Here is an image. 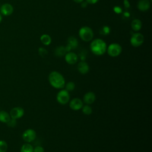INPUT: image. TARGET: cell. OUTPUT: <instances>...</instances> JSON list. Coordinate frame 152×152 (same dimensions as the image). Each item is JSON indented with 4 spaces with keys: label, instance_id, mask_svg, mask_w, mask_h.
I'll return each mask as SVG.
<instances>
[{
    "label": "cell",
    "instance_id": "obj_5",
    "mask_svg": "<svg viewBox=\"0 0 152 152\" xmlns=\"http://www.w3.org/2000/svg\"><path fill=\"white\" fill-rule=\"evenodd\" d=\"M69 94L66 90H61L56 95L57 102L61 104H66L69 102Z\"/></svg>",
    "mask_w": 152,
    "mask_h": 152
},
{
    "label": "cell",
    "instance_id": "obj_15",
    "mask_svg": "<svg viewBox=\"0 0 152 152\" xmlns=\"http://www.w3.org/2000/svg\"><path fill=\"white\" fill-rule=\"evenodd\" d=\"M77 69L79 72L81 74H86L89 71V66L87 62L82 61L78 63L77 65Z\"/></svg>",
    "mask_w": 152,
    "mask_h": 152
},
{
    "label": "cell",
    "instance_id": "obj_3",
    "mask_svg": "<svg viewBox=\"0 0 152 152\" xmlns=\"http://www.w3.org/2000/svg\"><path fill=\"white\" fill-rule=\"evenodd\" d=\"M79 36L84 42H89L93 38V31L92 29L88 26H84L79 30Z\"/></svg>",
    "mask_w": 152,
    "mask_h": 152
},
{
    "label": "cell",
    "instance_id": "obj_8",
    "mask_svg": "<svg viewBox=\"0 0 152 152\" xmlns=\"http://www.w3.org/2000/svg\"><path fill=\"white\" fill-rule=\"evenodd\" d=\"M24 113V109L21 107H15L12 108L10 113L11 118L17 119L21 118Z\"/></svg>",
    "mask_w": 152,
    "mask_h": 152
},
{
    "label": "cell",
    "instance_id": "obj_20",
    "mask_svg": "<svg viewBox=\"0 0 152 152\" xmlns=\"http://www.w3.org/2000/svg\"><path fill=\"white\" fill-rule=\"evenodd\" d=\"M66 50L64 46H59L58 47L55 51V53L58 56H62L65 55Z\"/></svg>",
    "mask_w": 152,
    "mask_h": 152
},
{
    "label": "cell",
    "instance_id": "obj_9",
    "mask_svg": "<svg viewBox=\"0 0 152 152\" xmlns=\"http://www.w3.org/2000/svg\"><path fill=\"white\" fill-rule=\"evenodd\" d=\"M69 105L71 109L74 110H78L82 108L83 106V102L80 99L76 97L70 100Z\"/></svg>",
    "mask_w": 152,
    "mask_h": 152
},
{
    "label": "cell",
    "instance_id": "obj_1",
    "mask_svg": "<svg viewBox=\"0 0 152 152\" xmlns=\"http://www.w3.org/2000/svg\"><path fill=\"white\" fill-rule=\"evenodd\" d=\"M50 84L54 88L61 89L65 87V81L63 75L58 71H52L49 75Z\"/></svg>",
    "mask_w": 152,
    "mask_h": 152
},
{
    "label": "cell",
    "instance_id": "obj_26",
    "mask_svg": "<svg viewBox=\"0 0 152 152\" xmlns=\"http://www.w3.org/2000/svg\"><path fill=\"white\" fill-rule=\"evenodd\" d=\"M16 119H11L7 124L8 125V126H15L16 125Z\"/></svg>",
    "mask_w": 152,
    "mask_h": 152
},
{
    "label": "cell",
    "instance_id": "obj_23",
    "mask_svg": "<svg viewBox=\"0 0 152 152\" xmlns=\"http://www.w3.org/2000/svg\"><path fill=\"white\" fill-rule=\"evenodd\" d=\"M7 148V143L4 140H0V152H6Z\"/></svg>",
    "mask_w": 152,
    "mask_h": 152
},
{
    "label": "cell",
    "instance_id": "obj_24",
    "mask_svg": "<svg viewBox=\"0 0 152 152\" xmlns=\"http://www.w3.org/2000/svg\"><path fill=\"white\" fill-rule=\"evenodd\" d=\"M44 148L40 145H37L33 149V152H44Z\"/></svg>",
    "mask_w": 152,
    "mask_h": 152
},
{
    "label": "cell",
    "instance_id": "obj_17",
    "mask_svg": "<svg viewBox=\"0 0 152 152\" xmlns=\"http://www.w3.org/2000/svg\"><path fill=\"white\" fill-rule=\"evenodd\" d=\"M11 119L9 113L5 110L0 111V121L4 123H7Z\"/></svg>",
    "mask_w": 152,
    "mask_h": 152
},
{
    "label": "cell",
    "instance_id": "obj_27",
    "mask_svg": "<svg viewBox=\"0 0 152 152\" xmlns=\"http://www.w3.org/2000/svg\"><path fill=\"white\" fill-rule=\"evenodd\" d=\"M99 0H86L87 3L90 4H96Z\"/></svg>",
    "mask_w": 152,
    "mask_h": 152
},
{
    "label": "cell",
    "instance_id": "obj_18",
    "mask_svg": "<svg viewBox=\"0 0 152 152\" xmlns=\"http://www.w3.org/2000/svg\"><path fill=\"white\" fill-rule=\"evenodd\" d=\"M40 41L43 45H49L50 44V43L52 42V39H51V37L49 35L46 34H44L41 36Z\"/></svg>",
    "mask_w": 152,
    "mask_h": 152
},
{
    "label": "cell",
    "instance_id": "obj_6",
    "mask_svg": "<svg viewBox=\"0 0 152 152\" xmlns=\"http://www.w3.org/2000/svg\"><path fill=\"white\" fill-rule=\"evenodd\" d=\"M144 42V36L140 33H135L132 34L130 39L131 45L135 48L139 47Z\"/></svg>",
    "mask_w": 152,
    "mask_h": 152
},
{
    "label": "cell",
    "instance_id": "obj_11",
    "mask_svg": "<svg viewBox=\"0 0 152 152\" xmlns=\"http://www.w3.org/2000/svg\"><path fill=\"white\" fill-rule=\"evenodd\" d=\"M14 8L10 4H4L2 5L1 8V12L2 15L5 16H9L11 15L13 12Z\"/></svg>",
    "mask_w": 152,
    "mask_h": 152
},
{
    "label": "cell",
    "instance_id": "obj_21",
    "mask_svg": "<svg viewBox=\"0 0 152 152\" xmlns=\"http://www.w3.org/2000/svg\"><path fill=\"white\" fill-rule=\"evenodd\" d=\"M81 109H82V112H83V113L86 115H89L91 114V113L93 112V110H92L91 107L89 106V104H86L84 106H83Z\"/></svg>",
    "mask_w": 152,
    "mask_h": 152
},
{
    "label": "cell",
    "instance_id": "obj_2",
    "mask_svg": "<svg viewBox=\"0 0 152 152\" xmlns=\"http://www.w3.org/2000/svg\"><path fill=\"white\" fill-rule=\"evenodd\" d=\"M107 49V46L104 41L100 39L93 40L90 44V49L92 53L96 55H103Z\"/></svg>",
    "mask_w": 152,
    "mask_h": 152
},
{
    "label": "cell",
    "instance_id": "obj_4",
    "mask_svg": "<svg viewBox=\"0 0 152 152\" xmlns=\"http://www.w3.org/2000/svg\"><path fill=\"white\" fill-rule=\"evenodd\" d=\"M108 55L111 57H116L122 52L121 46L116 43H113L109 45L106 49Z\"/></svg>",
    "mask_w": 152,
    "mask_h": 152
},
{
    "label": "cell",
    "instance_id": "obj_14",
    "mask_svg": "<svg viewBox=\"0 0 152 152\" xmlns=\"http://www.w3.org/2000/svg\"><path fill=\"white\" fill-rule=\"evenodd\" d=\"M78 46V41L74 37H70L68 39V45L65 48L66 51H69L71 49H74Z\"/></svg>",
    "mask_w": 152,
    "mask_h": 152
},
{
    "label": "cell",
    "instance_id": "obj_19",
    "mask_svg": "<svg viewBox=\"0 0 152 152\" xmlns=\"http://www.w3.org/2000/svg\"><path fill=\"white\" fill-rule=\"evenodd\" d=\"M33 147L28 143L24 144L22 145L20 152H33Z\"/></svg>",
    "mask_w": 152,
    "mask_h": 152
},
{
    "label": "cell",
    "instance_id": "obj_28",
    "mask_svg": "<svg viewBox=\"0 0 152 152\" xmlns=\"http://www.w3.org/2000/svg\"><path fill=\"white\" fill-rule=\"evenodd\" d=\"M72 1L76 3H81V2H83L84 0H72Z\"/></svg>",
    "mask_w": 152,
    "mask_h": 152
},
{
    "label": "cell",
    "instance_id": "obj_25",
    "mask_svg": "<svg viewBox=\"0 0 152 152\" xmlns=\"http://www.w3.org/2000/svg\"><path fill=\"white\" fill-rule=\"evenodd\" d=\"M39 54L42 56H44L45 55H46L48 53V52L46 51V50L44 48H40L39 49Z\"/></svg>",
    "mask_w": 152,
    "mask_h": 152
},
{
    "label": "cell",
    "instance_id": "obj_12",
    "mask_svg": "<svg viewBox=\"0 0 152 152\" xmlns=\"http://www.w3.org/2000/svg\"><path fill=\"white\" fill-rule=\"evenodd\" d=\"M96 100V95L92 91L86 93L83 97V101L86 104H91L94 102Z\"/></svg>",
    "mask_w": 152,
    "mask_h": 152
},
{
    "label": "cell",
    "instance_id": "obj_13",
    "mask_svg": "<svg viewBox=\"0 0 152 152\" xmlns=\"http://www.w3.org/2000/svg\"><path fill=\"white\" fill-rule=\"evenodd\" d=\"M137 7L141 11H146L150 7V2L148 0H140L137 4Z\"/></svg>",
    "mask_w": 152,
    "mask_h": 152
},
{
    "label": "cell",
    "instance_id": "obj_29",
    "mask_svg": "<svg viewBox=\"0 0 152 152\" xmlns=\"http://www.w3.org/2000/svg\"><path fill=\"white\" fill-rule=\"evenodd\" d=\"M2 15H1V14H0V23L1 22V21H2Z\"/></svg>",
    "mask_w": 152,
    "mask_h": 152
},
{
    "label": "cell",
    "instance_id": "obj_10",
    "mask_svg": "<svg viewBox=\"0 0 152 152\" xmlns=\"http://www.w3.org/2000/svg\"><path fill=\"white\" fill-rule=\"evenodd\" d=\"M65 60L68 64L73 65L77 62L78 56L74 52H68L65 55Z\"/></svg>",
    "mask_w": 152,
    "mask_h": 152
},
{
    "label": "cell",
    "instance_id": "obj_16",
    "mask_svg": "<svg viewBox=\"0 0 152 152\" xmlns=\"http://www.w3.org/2000/svg\"><path fill=\"white\" fill-rule=\"evenodd\" d=\"M131 27L135 31H138L142 27V22L139 19H135L131 22Z\"/></svg>",
    "mask_w": 152,
    "mask_h": 152
},
{
    "label": "cell",
    "instance_id": "obj_22",
    "mask_svg": "<svg viewBox=\"0 0 152 152\" xmlns=\"http://www.w3.org/2000/svg\"><path fill=\"white\" fill-rule=\"evenodd\" d=\"M65 90H66L68 91H72L75 87V84L72 81H69L66 84H65Z\"/></svg>",
    "mask_w": 152,
    "mask_h": 152
},
{
    "label": "cell",
    "instance_id": "obj_7",
    "mask_svg": "<svg viewBox=\"0 0 152 152\" xmlns=\"http://www.w3.org/2000/svg\"><path fill=\"white\" fill-rule=\"evenodd\" d=\"M36 137V133L33 129H27L23 133L22 138L27 142L33 141Z\"/></svg>",
    "mask_w": 152,
    "mask_h": 152
}]
</instances>
